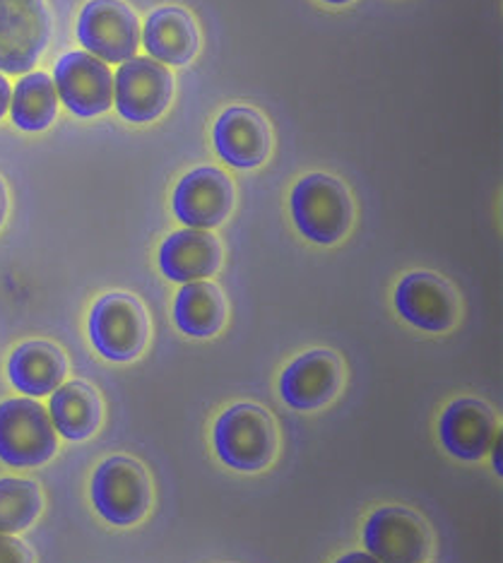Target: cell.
I'll return each instance as SVG.
<instances>
[{
	"instance_id": "6da1fadb",
	"label": "cell",
	"mask_w": 503,
	"mask_h": 563,
	"mask_svg": "<svg viewBox=\"0 0 503 563\" xmlns=\"http://www.w3.org/2000/svg\"><path fill=\"white\" fill-rule=\"evenodd\" d=\"M215 453L237 472H261L275 460L277 429L263 407L239 402L217 417L212 429Z\"/></svg>"
},
{
	"instance_id": "7a4b0ae2",
	"label": "cell",
	"mask_w": 503,
	"mask_h": 563,
	"mask_svg": "<svg viewBox=\"0 0 503 563\" xmlns=\"http://www.w3.org/2000/svg\"><path fill=\"white\" fill-rule=\"evenodd\" d=\"M292 217L302 236L332 246L347 236L352 227V198L335 176L308 174L292 190Z\"/></svg>"
},
{
	"instance_id": "3957f363",
	"label": "cell",
	"mask_w": 503,
	"mask_h": 563,
	"mask_svg": "<svg viewBox=\"0 0 503 563\" xmlns=\"http://www.w3.org/2000/svg\"><path fill=\"white\" fill-rule=\"evenodd\" d=\"M89 494L97 514L119 528L140 522L152 506V484L145 467L125 455H113L95 470Z\"/></svg>"
},
{
	"instance_id": "277c9868",
	"label": "cell",
	"mask_w": 503,
	"mask_h": 563,
	"mask_svg": "<svg viewBox=\"0 0 503 563\" xmlns=\"http://www.w3.org/2000/svg\"><path fill=\"white\" fill-rule=\"evenodd\" d=\"M48 409L30 398L0 402V460L10 467H39L56 455Z\"/></svg>"
},
{
	"instance_id": "5b68a950",
	"label": "cell",
	"mask_w": 503,
	"mask_h": 563,
	"mask_svg": "<svg viewBox=\"0 0 503 563\" xmlns=\"http://www.w3.org/2000/svg\"><path fill=\"white\" fill-rule=\"evenodd\" d=\"M150 338L147 313L131 294L113 291L101 297L89 313V340L109 362H133Z\"/></svg>"
},
{
	"instance_id": "8992f818",
	"label": "cell",
	"mask_w": 503,
	"mask_h": 563,
	"mask_svg": "<svg viewBox=\"0 0 503 563\" xmlns=\"http://www.w3.org/2000/svg\"><path fill=\"white\" fill-rule=\"evenodd\" d=\"M51 36L46 0H0V70L30 73Z\"/></svg>"
},
{
	"instance_id": "52a82bcc",
	"label": "cell",
	"mask_w": 503,
	"mask_h": 563,
	"mask_svg": "<svg viewBox=\"0 0 503 563\" xmlns=\"http://www.w3.org/2000/svg\"><path fill=\"white\" fill-rule=\"evenodd\" d=\"M364 552L379 563H427L431 532L415 510L383 506L364 522Z\"/></svg>"
},
{
	"instance_id": "ba28073f",
	"label": "cell",
	"mask_w": 503,
	"mask_h": 563,
	"mask_svg": "<svg viewBox=\"0 0 503 563\" xmlns=\"http://www.w3.org/2000/svg\"><path fill=\"white\" fill-rule=\"evenodd\" d=\"M77 40L95 58L125 63L135 58L140 24L135 12L121 0H89L77 20Z\"/></svg>"
},
{
	"instance_id": "9c48e42d",
	"label": "cell",
	"mask_w": 503,
	"mask_h": 563,
	"mask_svg": "<svg viewBox=\"0 0 503 563\" xmlns=\"http://www.w3.org/2000/svg\"><path fill=\"white\" fill-rule=\"evenodd\" d=\"M174 78L154 58H131L116 73V109L131 123L157 121L170 109Z\"/></svg>"
},
{
	"instance_id": "30bf717a",
	"label": "cell",
	"mask_w": 503,
	"mask_h": 563,
	"mask_svg": "<svg viewBox=\"0 0 503 563\" xmlns=\"http://www.w3.org/2000/svg\"><path fill=\"white\" fill-rule=\"evenodd\" d=\"M172 205L181 224L210 232L234 210V184L215 166H198L181 178Z\"/></svg>"
},
{
	"instance_id": "8fae6325",
	"label": "cell",
	"mask_w": 503,
	"mask_h": 563,
	"mask_svg": "<svg viewBox=\"0 0 503 563\" xmlns=\"http://www.w3.org/2000/svg\"><path fill=\"white\" fill-rule=\"evenodd\" d=\"M56 92L75 117L92 119L113 104V75L105 60L73 51L56 63Z\"/></svg>"
},
{
	"instance_id": "7c38bea8",
	"label": "cell",
	"mask_w": 503,
	"mask_h": 563,
	"mask_svg": "<svg viewBox=\"0 0 503 563\" xmlns=\"http://www.w3.org/2000/svg\"><path fill=\"white\" fill-rule=\"evenodd\" d=\"M395 309L403 321L424 332H448L458 323L460 299L456 289L434 273H412L400 279Z\"/></svg>"
},
{
	"instance_id": "4fadbf2b",
	"label": "cell",
	"mask_w": 503,
	"mask_h": 563,
	"mask_svg": "<svg viewBox=\"0 0 503 563\" xmlns=\"http://www.w3.org/2000/svg\"><path fill=\"white\" fill-rule=\"evenodd\" d=\"M345 368L340 356L330 350H311L282 371L280 395L292 409L314 412L326 407L340 393Z\"/></svg>"
},
{
	"instance_id": "5bb4252c",
	"label": "cell",
	"mask_w": 503,
	"mask_h": 563,
	"mask_svg": "<svg viewBox=\"0 0 503 563\" xmlns=\"http://www.w3.org/2000/svg\"><path fill=\"white\" fill-rule=\"evenodd\" d=\"M217 155L237 169L261 166L273 147L267 121L249 107H229L215 123Z\"/></svg>"
},
{
	"instance_id": "9a60e30c",
	"label": "cell",
	"mask_w": 503,
	"mask_h": 563,
	"mask_svg": "<svg viewBox=\"0 0 503 563\" xmlns=\"http://www.w3.org/2000/svg\"><path fill=\"white\" fill-rule=\"evenodd\" d=\"M496 429V417L489 405L474 398H462L444 409L441 421H438V439L450 455L474 463L489 453Z\"/></svg>"
},
{
	"instance_id": "2e32d148",
	"label": "cell",
	"mask_w": 503,
	"mask_h": 563,
	"mask_svg": "<svg viewBox=\"0 0 503 563\" xmlns=\"http://www.w3.org/2000/svg\"><path fill=\"white\" fill-rule=\"evenodd\" d=\"M222 265V246L205 229H181L160 246V271L166 279L188 285L212 277Z\"/></svg>"
},
{
	"instance_id": "e0dca14e",
	"label": "cell",
	"mask_w": 503,
	"mask_h": 563,
	"mask_svg": "<svg viewBox=\"0 0 503 563\" xmlns=\"http://www.w3.org/2000/svg\"><path fill=\"white\" fill-rule=\"evenodd\" d=\"M147 54L166 66H186L198 54V24L184 8H160L145 22Z\"/></svg>"
},
{
	"instance_id": "ac0fdd59",
	"label": "cell",
	"mask_w": 503,
	"mask_h": 563,
	"mask_svg": "<svg viewBox=\"0 0 503 563\" xmlns=\"http://www.w3.org/2000/svg\"><path fill=\"white\" fill-rule=\"evenodd\" d=\"M66 371V354L56 344L44 340L20 344L8 360L10 383L24 395H32V398H44V395L63 386Z\"/></svg>"
},
{
	"instance_id": "d6986e66",
	"label": "cell",
	"mask_w": 503,
	"mask_h": 563,
	"mask_svg": "<svg viewBox=\"0 0 503 563\" xmlns=\"http://www.w3.org/2000/svg\"><path fill=\"white\" fill-rule=\"evenodd\" d=\"M48 417L63 439L85 441L101 424V400L85 380H70L51 395Z\"/></svg>"
},
{
	"instance_id": "ffe728a7",
	"label": "cell",
	"mask_w": 503,
	"mask_h": 563,
	"mask_svg": "<svg viewBox=\"0 0 503 563\" xmlns=\"http://www.w3.org/2000/svg\"><path fill=\"white\" fill-rule=\"evenodd\" d=\"M176 328L188 338H215L227 321V303L222 291L208 279L188 282L174 301Z\"/></svg>"
},
{
	"instance_id": "44dd1931",
	"label": "cell",
	"mask_w": 503,
	"mask_h": 563,
	"mask_svg": "<svg viewBox=\"0 0 503 563\" xmlns=\"http://www.w3.org/2000/svg\"><path fill=\"white\" fill-rule=\"evenodd\" d=\"M12 123L28 133H39L54 123L58 113V92L51 75L36 70L24 75L12 92Z\"/></svg>"
},
{
	"instance_id": "7402d4cb",
	"label": "cell",
	"mask_w": 503,
	"mask_h": 563,
	"mask_svg": "<svg viewBox=\"0 0 503 563\" xmlns=\"http://www.w3.org/2000/svg\"><path fill=\"white\" fill-rule=\"evenodd\" d=\"M42 514V492L30 479H0V534L28 530Z\"/></svg>"
},
{
	"instance_id": "603a6c76",
	"label": "cell",
	"mask_w": 503,
	"mask_h": 563,
	"mask_svg": "<svg viewBox=\"0 0 503 563\" xmlns=\"http://www.w3.org/2000/svg\"><path fill=\"white\" fill-rule=\"evenodd\" d=\"M0 563H32V552L12 534H0Z\"/></svg>"
},
{
	"instance_id": "cb8c5ba5",
	"label": "cell",
	"mask_w": 503,
	"mask_h": 563,
	"mask_svg": "<svg viewBox=\"0 0 503 563\" xmlns=\"http://www.w3.org/2000/svg\"><path fill=\"white\" fill-rule=\"evenodd\" d=\"M10 99H12V89L8 85V80L0 75V119L6 117L8 113V107H10Z\"/></svg>"
},
{
	"instance_id": "d4e9b609",
	"label": "cell",
	"mask_w": 503,
	"mask_h": 563,
	"mask_svg": "<svg viewBox=\"0 0 503 563\" xmlns=\"http://www.w3.org/2000/svg\"><path fill=\"white\" fill-rule=\"evenodd\" d=\"M335 563H379V561L373 559L371 554H367V552H350V554L340 556Z\"/></svg>"
},
{
	"instance_id": "484cf974",
	"label": "cell",
	"mask_w": 503,
	"mask_h": 563,
	"mask_svg": "<svg viewBox=\"0 0 503 563\" xmlns=\"http://www.w3.org/2000/svg\"><path fill=\"white\" fill-rule=\"evenodd\" d=\"M489 451H494V470L501 475V431L494 437V443H492V448H489Z\"/></svg>"
},
{
	"instance_id": "4316f807",
	"label": "cell",
	"mask_w": 503,
	"mask_h": 563,
	"mask_svg": "<svg viewBox=\"0 0 503 563\" xmlns=\"http://www.w3.org/2000/svg\"><path fill=\"white\" fill-rule=\"evenodd\" d=\"M6 212H8V190H6V184L0 181V227L6 222Z\"/></svg>"
},
{
	"instance_id": "83f0119b",
	"label": "cell",
	"mask_w": 503,
	"mask_h": 563,
	"mask_svg": "<svg viewBox=\"0 0 503 563\" xmlns=\"http://www.w3.org/2000/svg\"><path fill=\"white\" fill-rule=\"evenodd\" d=\"M324 3H328V5H347V3H352V0H324Z\"/></svg>"
}]
</instances>
